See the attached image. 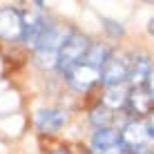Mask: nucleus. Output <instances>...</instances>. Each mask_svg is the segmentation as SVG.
<instances>
[{"label":"nucleus","instance_id":"nucleus-1","mask_svg":"<svg viewBox=\"0 0 154 154\" xmlns=\"http://www.w3.org/2000/svg\"><path fill=\"white\" fill-rule=\"evenodd\" d=\"M89 47H92V45H89V40L85 38L83 34H78V31H69V34L65 36V40H63V45H60L56 67L63 74H69L78 63H83V58L87 56Z\"/></svg>","mask_w":154,"mask_h":154},{"label":"nucleus","instance_id":"nucleus-2","mask_svg":"<svg viewBox=\"0 0 154 154\" xmlns=\"http://www.w3.org/2000/svg\"><path fill=\"white\" fill-rule=\"evenodd\" d=\"M65 40V36L60 34V29L56 25H47V29L42 31L38 45H36V63L45 69H51L58 63V51H60V45Z\"/></svg>","mask_w":154,"mask_h":154},{"label":"nucleus","instance_id":"nucleus-3","mask_svg":"<svg viewBox=\"0 0 154 154\" xmlns=\"http://www.w3.org/2000/svg\"><path fill=\"white\" fill-rule=\"evenodd\" d=\"M121 139H123L127 150H132L134 154H147L150 152V143L154 141V134L150 130V123L136 119V121H130L123 127Z\"/></svg>","mask_w":154,"mask_h":154},{"label":"nucleus","instance_id":"nucleus-4","mask_svg":"<svg viewBox=\"0 0 154 154\" xmlns=\"http://www.w3.org/2000/svg\"><path fill=\"white\" fill-rule=\"evenodd\" d=\"M130 56L127 54H109V58L105 60L103 69H100V83L105 87H121L123 81H127L130 76Z\"/></svg>","mask_w":154,"mask_h":154},{"label":"nucleus","instance_id":"nucleus-5","mask_svg":"<svg viewBox=\"0 0 154 154\" xmlns=\"http://www.w3.org/2000/svg\"><path fill=\"white\" fill-rule=\"evenodd\" d=\"M92 152L94 154H127V147L121 132L114 127H98L92 136Z\"/></svg>","mask_w":154,"mask_h":154},{"label":"nucleus","instance_id":"nucleus-6","mask_svg":"<svg viewBox=\"0 0 154 154\" xmlns=\"http://www.w3.org/2000/svg\"><path fill=\"white\" fill-rule=\"evenodd\" d=\"M23 16L14 7L0 9V38L2 40H16L23 38Z\"/></svg>","mask_w":154,"mask_h":154},{"label":"nucleus","instance_id":"nucleus-7","mask_svg":"<svg viewBox=\"0 0 154 154\" xmlns=\"http://www.w3.org/2000/svg\"><path fill=\"white\" fill-rule=\"evenodd\" d=\"M67 81H69V85L74 89H78V92H85V89H89L94 83H98L100 81V69L98 67H94V65H89V63H78L74 69L67 74Z\"/></svg>","mask_w":154,"mask_h":154},{"label":"nucleus","instance_id":"nucleus-8","mask_svg":"<svg viewBox=\"0 0 154 154\" xmlns=\"http://www.w3.org/2000/svg\"><path fill=\"white\" fill-rule=\"evenodd\" d=\"M67 123V114L60 109H42L36 116V127L40 132H58Z\"/></svg>","mask_w":154,"mask_h":154},{"label":"nucleus","instance_id":"nucleus-9","mask_svg":"<svg viewBox=\"0 0 154 154\" xmlns=\"http://www.w3.org/2000/svg\"><path fill=\"white\" fill-rule=\"evenodd\" d=\"M152 63H150V58L147 56H139V58H132V65H130V81L134 87H143L145 85V81L150 78V74H152Z\"/></svg>","mask_w":154,"mask_h":154},{"label":"nucleus","instance_id":"nucleus-10","mask_svg":"<svg viewBox=\"0 0 154 154\" xmlns=\"http://www.w3.org/2000/svg\"><path fill=\"white\" fill-rule=\"evenodd\" d=\"M23 40H25V45H31V47H36L38 45V40H40V36H42V31L47 29V23L42 18H38V16H29V18H23Z\"/></svg>","mask_w":154,"mask_h":154},{"label":"nucleus","instance_id":"nucleus-11","mask_svg":"<svg viewBox=\"0 0 154 154\" xmlns=\"http://www.w3.org/2000/svg\"><path fill=\"white\" fill-rule=\"evenodd\" d=\"M152 103H154V100L147 96V92H145L143 87H134V89H132V94L127 96V105H130V109H132L136 116L150 114Z\"/></svg>","mask_w":154,"mask_h":154},{"label":"nucleus","instance_id":"nucleus-12","mask_svg":"<svg viewBox=\"0 0 154 154\" xmlns=\"http://www.w3.org/2000/svg\"><path fill=\"white\" fill-rule=\"evenodd\" d=\"M127 96H130V94H127L123 87H109L107 94H105V98H103V103H105V107H109V109H119V107H125L127 105Z\"/></svg>","mask_w":154,"mask_h":154},{"label":"nucleus","instance_id":"nucleus-13","mask_svg":"<svg viewBox=\"0 0 154 154\" xmlns=\"http://www.w3.org/2000/svg\"><path fill=\"white\" fill-rule=\"evenodd\" d=\"M92 123L96 125V130L98 127H109V123H112V114L107 112V109H96V112L92 114Z\"/></svg>","mask_w":154,"mask_h":154},{"label":"nucleus","instance_id":"nucleus-14","mask_svg":"<svg viewBox=\"0 0 154 154\" xmlns=\"http://www.w3.org/2000/svg\"><path fill=\"white\" fill-rule=\"evenodd\" d=\"M143 89L147 92V96H150L152 100H154V69H152V74H150V78L145 81V85H143Z\"/></svg>","mask_w":154,"mask_h":154},{"label":"nucleus","instance_id":"nucleus-15","mask_svg":"<svg viewBox=\"0 0 154 154\" xmlns=\"http://www.w3.org/2000/svg\"><path fill=\"white\" fill-rule=\"evenodd\" d=\"M105 29H107L112 36H121L123 34V27H116V23H112V20H105Z\"/></svg>","mask_w":154,"mask_h":154},{"label":"nucleus","instance_id":"nucleus-16","mask_svg":"<svg viewBox=\"0 0 154 154\" xmlns=\"http://www.w3.org/2000/svg\"><path fill=\"white\" fill-rule=\"evenodd\" d=\"M150 130H152V134H154V114H152V119H150Z\"/></svg>","mask_w":154,"mask_h":154},{"label":"nucleus","instance_id":"nucleus-17","mask_svg":"<svg viewBox=\"0 0 154 154\" xmlns=\"http://www.w3.org/2000/svg\"><path fill=\"white\" fill-rule=\"evenodd\" d=\"M147 29H150V34H154V20H150V27Z\"/></svg>","mask_w":154,"mask_h":154},{"label":"nucleus","instance_id":"nucleus-18","mask_svg":"<svg viewBox=\"0 0 154 154\" xmlns=\"http://www.w3.org/2000/svg\"><path fill=\"white\" fill-rule=\"evenodd\" d=\"M54 154H67V152H65V150H60V152H54Z\"/></svg>","mask_w":154,"mask_h":154},{"label":"nucleus","instance_id":"nucleus-19","mask_svg":"<svg viewBox=\"0 0 154 154\" xmlns=\"http://www.w3.org/2000/svg\"><path fill=\"white\" fill-rule=\"evenodd\" d=\"M147 154H154V152H147Z\"/></svg>","mask_w":154,"mask_h":154}]
</instances>
